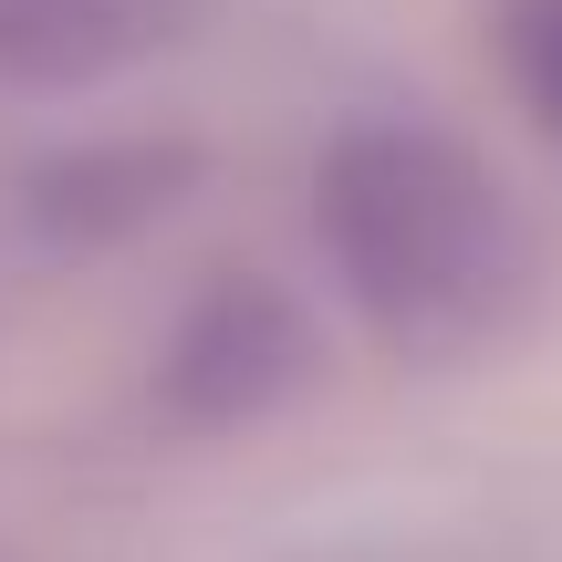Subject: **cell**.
<instances>
[{
    "label": "cell",
    "instance_id": "cell-1",
    "mask_svg": "<svg viewBox=\"0 0 562 562\" xmlns=\"http://www.w3.org/2000/svg\"><path fill=\"white\" fill-rule=\"evenodd\" d=\"M313 229L385 344L459 355L521 292L510 199L438 125H344L313 178Z\"/></svg>",
    "mask_w": 562,
    "mask_h": 562
},
{
    "label": "cell",
    "instance_id": "cell-2",
    "mask_svg": "<svg viewBox=\"0 0 562 562\" xmlns=\"http://www.w3.org/2000/svg\"><path fill=\"white\" fill-rule=\"evenodd\" d=\"M209 0H0V83H94L167 53Z\"/></svg>",
    "mask_w": 562,
    "mask_h": 562
},
{
    "label": "cell",
    "instance_id": "cell-3",
    "mask_svg": "<svg viewBox=\"0 0 562 562\" xmlns=\"http://www.w3.org/2000/svg\"><path fill=\"white\" fill-rule=\"evenodd\" d=\"M292 355H302L292 313L240 281V292H220L199 313V334H188V396H199V406H261Z\"/></svg>",
    "mask_w": 562,
    "mask_h": 562
},
{
    "label": "cell",
    "instance_id": "cell-4",
    "mask_svg": "<svg viewBox=\"0 0 562 562\" xmlns=\"http://www.w3.org/2000/svg\"><path fill=\"white\" fill-rule=\"evenodd\" d=\"M531 53H542V83H552V104H562V11L542 21V42H531Z\"/></svg>",
    "mask_w": 562,
    "mask_h": 562
}]
</instances>
